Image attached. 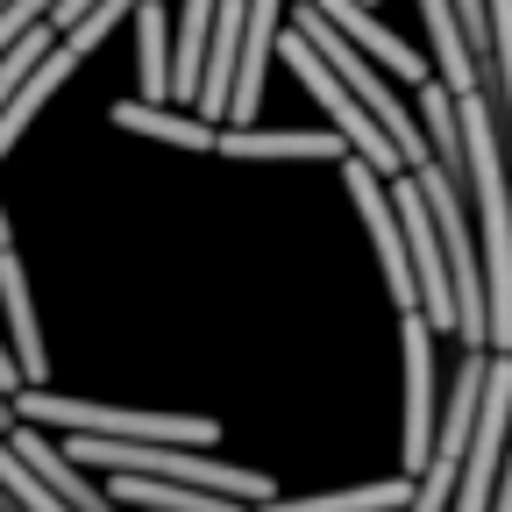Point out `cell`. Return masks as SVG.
<instances>
[{
	"instance_id": "cell-5",
	"label": "cell",
	"mask_w": 512,
	"mask_h": 512,
	"mask_svg": "<svg viewBox=\"0 0 512 512\" xmlns=\"http://www.w3.org/2000/svg\"><path fill=\"white\" fill-rule=\"evenodd\" d=\"M235 164H342L349 136L342 128H264V121H221V150Z\"/></svg>"
},
{
	"instance_id": "cell-15",
	"label": "cell",
	"mask_w": 512,
	"mask_h": 512,
	"mask_svg": "<svg viewBox=\"0 0 512 512\" xmlns=\"http://www.w3.org/2000/svg\"><path fill=\"white\" fill-rule=\"evenodd\" d=\"M0 384H8V392H22V356H15V342H0Z\"/></svg>"
},
{
	"instance_id": "cell-1",
	"label": "cell",
	"mask_w": 512,
	"mask_h": 512,
	"mask_svg": "<svg viewBox=\"0 0 512 512\" xmlns=\"http://www.w3.org/2000/svg\"><path fill=\"white\" fill-rule=\"evenodd\" d=\"M278 57H285V72H292V79H299V86L320 100V114H328V121L342 128V136H349V157L377 164L384 178L413 171V164H406V150L392 143V128H384V121L363 107V93H356V86H349V79L335 72V64H328V57H320V50H313V43L292 29V22H285V36H278Z\"/></svg>"
},
{
	"instance_id": "cell-11",
	"label": "cell",
	"mask_w": 512,
	"mask_h": 512,
	"mask_svg": "<svg viewBox=\"0 0 512 512\" xmlns=\"http://www.w3.org/2000/svg\"><path fill=\"white\" fill-rule=\"evenodd\" d=\"M79 64H86V57H79L72 43H57V50H50V57L36 64V72L22 79V93H15L8 107H0V157H8V150L22 143V128H29V121H36V114L50 107V93H57L64 79H72V72H79Z\"/></svg>"
},
{
	"instance_id": "cell-3",
	"label": "cell",
	"mask_w": 512,
	"mask_h": 512,
	"mask_svg": "<svg viewBox=\"0 0 512 512\" xmlns=\"http://www.w3.org/2000/svg\"><path fill=\"white\" fill-rule=\"evenodd\" d=\"M399 356H406V434H399V463L406 477L427 470L434 456V434H441V328L406 306L399 313Z\"/></svg>"
},
{
	"instance_id": "cell-9",
	"label": "cell",
	"mask_w": 512,
	"mask_h": 512,
	"mask_svg": "<svg viewBox=\"0 0 512 512\" xmlns=\"http://www.w3.org/2000/svg\"><path fill=\"white\" fill-rule=\"evenodd\" d=\"M0 320H8V342L22 356V377L29 384H50V349H43V320H36V299H29V278H22V256L0 249Z\"/></svg>"
},
{
	"instance_id": "cell-18",
	"label": "cell",
	"mask_w": 512,
	"mask_h": 512,
	"mask_svg": "<svg viewBox=\"0 0 512 512\" xmlns=\"http://www.w3.org/2000/svg\"><path fill=\"white\" fill-rule=\"evenodd\" d=\"M0 8H8V0H0Z\"/></svg>"
},
{
	"instance_id": "cell-8",
	"label": "cell",
	"mask_w": 512,
	"mask_h": 512,
	"mask_svg": "<svg viewBox=\"0 0 512 512\" xmlns=\"http://www.w3.org/2000/svg\"><path fill=\"white\" fill-rule=\"evenodd\" d=\"M107 491L136 512H249V498H228L214 484H185V477H136V470H114Z\"/></svg>"
},
{
	"instance_id": "cell-7",
	"label": "cell",
	"mask_w": 512,
	"mask_h": 512,
	"mask_svg": "<svg viewBox=\"0 0 512 512\" xmlns=\"http://www.w3.org/2000/svg\"><path fill=\"white\" fill-rule=\"evenodd\" d=\"M320 8H328V15L349 29V43H356V50H370V57H377L392 79H406V86H427V79H441V72H434V64H427L413 43H399L392 29H384V15L370 8V0H320Z\"/></svg>"
},
{
	"instance_id": "cell-13",
	"label": "cell",
	"mask_w": 512,
	"mask_h": 512,
	"mask_svg": "<svg viewBox=\"0 0 512 512\" xmlns=\"http://www.w3.org/2000/svg\"><path fill=\"white\" fill-rule=\"evenodd\" d=\"M50 50H57V22H43V29H29V36H22V43H15L8 57H0V107H8V100L22 93V79L36 72V64H43Z\"/></svg>"
},
{
	"instance_id": "cell-2",
	"label": "cell",
	"mask_w": 512,
	"mask_h": 512,
	"mask_svg": "<svg viewBox=\"0 0 512 512\" xmlns=\"http://www.w3.org/2000/svg\"><path fill=\"white\" fill-rule=\"evenodd\" d=\"M484 370H491V349H463L456 377H448V399H441L434 456L413 477V505L406 512H448L456 505V484H463V463H470V427H477V406H484Z\"/></svg>"
},
{
	"instance_id": "cell-16",
	"label": "cell",
	"mask_w": 512,
	"mask_h": 512,
	"mask_svg": "<svg viewBox=\"0 0 512 512\" xmlns=\"http://www.w3.org/2000/svg\"><path fill=\"white\" fill-rule=\"evenodd\" d=\"M15 427H22V413H15V392L0 384V434H15Z\"/></svg>"
},
{
	"instance_id": "cell-12",
	"label": "cell",
	"mask_w": 512,
	"mask_h": 512,
	"mask_svg": "<svg viewBox=\"0 0 512 512\" xmlns=\"http://www.w3.org/2000/svg\"><path fill=\"white\" fill-rule=\"evenodd\" d=\"M413 505V477H377L356 491H320V498H264L249 512H406Z\"/></svg>"
},
{
	"instance_id": "cell-17",
	"label": "cell",
	"mask_w": 512,
	"mask_h": 512,
	"mask_svg": "<svg viewBox=\"0 0 512 512\" xmlns=\"http://www.w3.org/2000/svg\"><path fill=\"white\" fill-rule=\"evenodd\" d=\"M491 512H512V456H505V477H498V498H491Z\"/></svg>"
},
{
	"instance_id": "cell-14",
	"label": "cell",
	"mask_w": 512,
	"mask_h": 512,
	"mask_svg": "<svg viewBox=\"0 0 512 512\" xmlns=\"http://www.w3.org/2000/svg\"><path fill=\"white\" fill-rule=\"evenodd\" d=\"M121 15H136V0H100V8H86L72 29H64V43H72L79 57H93V50H100V43L121 29Z\"/></svg>"
},
{
	"instance_id": "cell-6",
	"label": "cell",
	"mask_w": 512,
	"mask_h": 512,
	"mask_svg": "<svg viewBox=\"0 0 512 512\" xmlns=\"http://www.w3.org/2000/svg\"><path fill=\"white\" fill-rule=\"evenodd\" d=\"M107 121H114V128H128V136L164 143V150H200V157H214V150H221V121L192 114V107H171V100H121Z\"/></svg>"
},
{
	"instance_id": "cell-10",
	"label": "cell",
	"mask_w": 512,
	"mask_h": 512,
	"mask_svg": "<svg viewBox=\"0 0 512 512\" xmlns=\"http://www.w3.org/2000/svg\"><path fill=\"white\" fill-rule=\"evenodd\" d=\"M420 22H427V43H434V72L456 86V93H477L484 86V64L463 36V15H456V0H420Z\"/></svg>"
},
{
	"instance_id": "cell-4",
	"label": "cell",
	"mask_w": 512,
	"mask_h": 512,
	"mask_svg": "<svg viewBox=\"0 0 512 512\" xmlns=\"http://www.w3.org/2000/svg\"><path fill=\"white\" fill-rule=\"evenodd\" d=\"M342 178H349V200H356V214H363V228L377 242V264H384V292H392V306L399 313L420 306V271H413V242H406V214L392 200V178H384L377 164H363V157H342Z\"/></svg>"
}]
</instances>
